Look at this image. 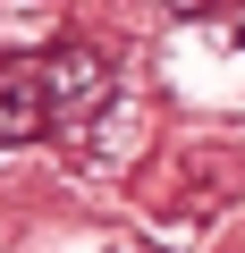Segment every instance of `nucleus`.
Returning <instances> with one entry per match:
<instances>
[{"label": "nucleus", "instance_id": "obj_1", "mask_svg": "<svg viewBox=\"0 0 245 253\" xmlns=\"http://www.w3.org/2000/svg\"><path fill=\"white\" fill-rule=\"evenodd\" d=\"M43 93H51V118H93V110H110V59L85 42H59L43 59Z\"/></svg>", "mask_w": 245, "mask_h": 253}, {"label": "nucleus", "instance_id": "obj_3", "mask_svg": "<svg viewBox=\"0 0 245 253\" xmlns=\"http://www.w3.org/2000/svg\"><path fill=\"white\" fill-rule=\"evenodd\" d=\"M169 9H178V17H195V9H211V0H169Z\"/></svg>", "mask_w": 245, "mask_h": 253}, {"label": "nucleus", "instance_id": "obj_2", "mask_svg": "<svg viewBox=\"0 0 245 253\" xmlns=\"http://www.w3.org/2000/svg\"><path fill=\"white\" fill-rule=\"evenodd\" d=\"M43 118H51L43 68H0V144H34Z\"/></svg>", "mask_w": 245, "mask_h": 253}]
</instances>
